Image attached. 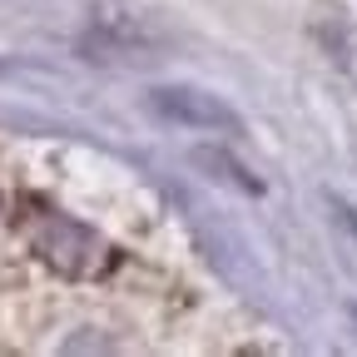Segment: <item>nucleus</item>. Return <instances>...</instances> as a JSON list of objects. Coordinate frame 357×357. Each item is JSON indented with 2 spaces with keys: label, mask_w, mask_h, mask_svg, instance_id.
Returning <instances> with one entry per match:
<instances>
[{
  "label": "nucleus",
  "mask_w": 357,
  "mask_h": 357,
  "mask_svg": "<svg viewBox=\"0 0 357 357\" xmlns=\"http://www.w3.org/2000/svg\"><path fill=\"white\" fill-rule=\"evenodd\" d=\"M25 234H30V248L65 278H89L100 268L105 248H100L95 229H84V223L70 218V213H35L25 223Z\"/></svg>",
  "instance_id": "nucleus-1"
},
{
  "label": "nucleus",
  "mask_w": 357,
  "mask_h": 357,
  "mask_svg": "<svg viewBox=\"0 0 357 357\" xmlns=\"http://www.w3.org/2000/svg\"><path fill=\"white\" fill-rule=\"evenodd\" d=\"M149 109L169 124H189V129H208V134H243L238 109H229L208 89H189V84H159L149 89Z\"/></svg>",
  "instance_id": "nucleus-2"
},
{
  "label": "nucleus",
  "mask_w": 357,
  "mask_h": 357,
  "mask_svg": "<svg viewBox=\"0 0 357 357\" xmlns=\"http://www.w3.org/2000/svg\"><path fill=\"white\" fill-rule=\"evenodd\" d=\"M194 164L199 169H208V178H223V184H234L238 194H263V184L243 169V164H234L223 149H194Z\"/></svg>",
  "instance_id": "nucleus-3"
}]
</instances>
